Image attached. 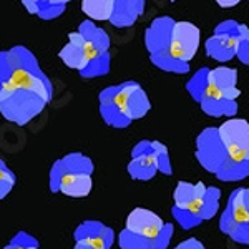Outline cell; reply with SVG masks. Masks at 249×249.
Segmentation results:
<instances>
[{
  "label": "cell",
  "mask_w": 249,
  "mask_h": 249,
  "mask_svg": "<svg viewBox=\"0 0 249 249\" xmlns=\"http://www.w3.org/2000/svg\"><path fill=\"white\" fill-rule=\"evenodd\" d=\"M9 57L10 75L0 90V113L10 123L23 126L50 103L53 85L29 48H10Z\"/></svg>",
  "instance_id": "1"
},
{
  "label": "cell",
  "mask_w": 249,
  "mask_h": 249,
  "mask_svg": "<svg viewBox=\"0 0 249 249\" xmlns=\"http://www.w3.org/2000/svg\"><path fill=\"white\" fill-rule=\"evenodd\" d=\"M171 214L184 231L201 226L214 218L221 206V190L204 183L179 181L173 193Z\"/></svg>",
  "instance_id": "2"
},
{
  "label": "cell",
  "mask_w": 249,
  "mask_h": 249,
  "mask_svg": "<svg viewBox=\"0 0 249 249\" xmlns=\"http://www.w3.org/2000/svg\"><path fill=\"white\" fill-rule=\"evenodd\" d=\"M100 115L113 128H126L150 111V98L136 82H123L100 93Z\"/></svg>",
  "instance_id": "3"
},
{
  "label": "cell",
  "mask_w": 249,
  "mask_h": 249,
  "mask_svg": "<svg viewBox=\"0 0 249 249\" xmlns=\"http://www.w3.org/2000/svg\"><path fill=\"white\" fill-rule=\"evenodd\" d=\"M196 160L208 173L224 183H236L249 178V164L231 160L218 136V128H206L196 138Z\"/></svg>",
  "instance_id": "4"
},
{
  "label": "cell",
  "mask_w": 249,
  "mask_h": 249,
  "mask_svg": "<svg viewBox=\"0 0 249 249\" xmlns=\"http://www.w3.org/2000/svg\"><path fill=\"white\" fill-rule=\"evenodd\" d=\"M219 231L239 246H249V188H238L230 195L219 216Z\"/></svg>",
  "instance_id": "5"
},
{
  "label": "cell",
  "mask_w": 249,
  "mask_h": 249,
  "mask_svg": "<svg viewBox=\"0 0 249 249\" xmlns=\"http://www.w3.org/2000/svg\"><path fill=\"white\" fill-rule=\"evenodd\" d=\"M124 228L146 241L151 249H168L175 234V226L171 223H164L156 213L144 208H135L128 214Z\"/></svg>",
  "instance_id": "6"
},
{
  "label": "cell",
  "mask_w": 249,
  "mask_h": 249,
  "mask_svg": "<svg viewBox=\"0 0 249 249\" xmlns=\"http://www.w3.org/2000/svg\"><path fill=\"white\" fill-rule=\"evenodd\" d=\"M173 23L175 20L170 17H160L153 20L148 30L144 32V45L150 52V60L155 67L164 71H173V73H184L190 70V67L179 65L170 57V35Z\"/></svg>",
  "instance_id": "7"
},
{
  "label": "cell",
  "mask_w": 249,
  "mask_h": 249,
  "mask_svg": "<svg viewBox=\"0 0 249 249\" xmlns=\"http://www.w3.org/2000/svg\"><path fill=\"white\" fill-rule=\"evenodd\" d=\"M78 32L85 38L90 50V65L80 73L83 78L103 77L110 71V37L103 29L96 27L93 20H85L78 25Z\"/></svg>",
  "instance_id": "8"
},
{
  "label": "cell",
  "mask_w": 249,
  "mask_h": 249,
  "mask_svg": "<svg viewBox=\"0 0 249 249\" xmlns=\"http://www.w3.org/2000/svg\"><path fill=\"white\" fill-rule=\"evenodd\" d=\"M186 88L196 102L199 103L201 110L206 115L221 118V116H234L238 111V103L236 100H228L214 90L208 83V68H201L198 73L188 82Z\"/></svg>",
  "instance_id": "9"
},
{
  "label": "cell",
  "mask_w": 249,
  "mask_h": 249,
  "mask_svg": "<svg viewBox=\"0 0 249 249\" xmlns=\"http://www.w3.org/2000/svg\"><path fill=\"white\" fill-rule=\"evenodd\" d=\"M218 136L232 161L249 164V123L246 120H226L218 126Z\"/></svg>",
  "instance_id": "10"
},
{
  "label": "cell",
  "mask_w": 249,
  "mask_h": 249,
  "mask_svg": "<svg viewBox=\"0 0 249 249\" xmlns=\"http://www.w3.org/2000/svg\"><path fill=\"white\" fill-rule=\"evenodd\" d=\"M201 32L191 22H175L170 35V57L176 63L188 67L199 47Z\"/></svg>",
  "instance_id": "11"
},
{
  "label": "cell",
  "mask_w": 249,
  "mask_h": 249,
  "mask_svg": "<svg viewBox=\"0 0 249 249\" xmlns=\"http://www.w3.org/2000/svg\"><path fill=\"white\" fill-rule=\"evenodd\" d=\"M241 23L234 20H228L218 25L214 37L206 42L208 57L218 60V62H228L236 55V43H238Z\"/></svg>",
  "instance_id": "12"
},
{
  "label": "cell",
  "mask_w": 249,
  "mask_h": 249,
  "mask_svg": "<svg viewBox=\"0 0 249 249\" xmlns=\"http://www.w3.org/2000/svg\"><path fill=\"white\" fill-rule=\"evenodd\" d=\"M128 173L133 179L138 181H150L158 173V161H156L155 142L143 140L136 143L131 150V161L128 164Z\"/></svg>",
  "instance_id": "13"
},
{
  "label": "cell",
  "mask_w": 249,
  "mask_h": 249,
  "mask_svg": "<svg viewBox=\"0 0 249 249\" xmlns=\"http://www.w3.org/2000/svg\"><path fill=\"white\" fill-rule=\"evenodd\" d=\"M75 243H83L90 249H111L116 241L115 231L102 221L87 219L73 232Z\"/></svg>",
  "instance_id": "14"
},
{
  "label": "cell",
  "mask_w": 249,
  "mask_h": 249,
  "mask_svg": "<svg viewBox=\"0 0 249 249\" xmlns=\"http://www.w3.org/2000/svg\"><path fill=\"white\" fill-rule=\"evenodd\" d=\"M58 57L62 58V62L65 63L68 68L71 70H77L78 73H82L85 68L90 65V50L88 45L83 38V35L80 32H71L68 35V42L67 45L60 50Z\"/></svg>",
  "instance_id": "15"
},
{
  "label": "cell",
  "mask_w": 249,
  "mask_h": 249,
  "mask_svg": "<svg viewBox=\"0 0 249 249\" xmlns=\"http://www.w3.org/2000/svg\"><path fill=\"white\" fill-rule=\"evenodd\" d=\"M93 188V178L90 173H71L60 176L57 181L50 183V191L62 193L70 198H85Z\"/></svg>",
  "instance_id": "16"
},
{
  "label": "cell",
  "mask_w": 249,
  "mask_h": 249,
  "mask_svg": "<svg viewBox=\"0 0 249 249\" xmlns=\"http://www.w3.org/2000/svg\"><path fill=\"white\" fill-rule=\"evenodd\" d=\"M93 171L95 164L88 156L83 153H70L63 156L62 160H58L57 163H53L50 170V183L57 181L63 175H71V173H90V175H93Z\"/></svg>",
  "instance_id": "17"
},
{
  "label": "cell",
  "mask_w": 249,
  "mask_h": 249,
  "mask_svg": "<svg viewBox=\"0 0 249 249\" xmlns=\"http://www.w3.org/2000/svg\"><path fill=\"white\" fill-rule=\"evenodd\" d=\"M144 10V0H115V7L108 22L113 27L126 29L133 25Z\"/></svg>",
  "instance_id": "18"
},
{
  "label": "cell",
  "mask_w": 249,
  "mask_h": 249,
  "mask_svg": "<svg viewBox=\"0 0 249 249\" xmlns=\"http://www.w3.org/2000/svg\"><path fill=\"white\" fill-rule=\"evenodd\" d=\"M236 78H238V71L226 67L208 70V83L228 100H236L241 93L236 88Z\"/></svg>",
  "instance_id": "19"
},
{
  "label": "cell",
  "mask_w": 249,
  "mask_h": 249,
  "mask_svg": "<svg viewBox=\"0 0 249 249\" xmlns=\"http://www.w3.org/2000/svg\"><path fill=\"white\" fill-rule=\"evenodd\" d=\"M115 7V0H82V12L90 20H110Z\"/></svg>",
  "instance_id": "20"
},
{
  "label": "cell",
  "mask_w": 249,
  "mask_h": 249,
  "mask_svg": "<svg viewBox=\"0 0 249 249\" xmlns=\"http://www.w3.org/2000/svg\"><path fill=\"white\" fill-rule=\"evenodd\" d=\"M68 2L71 0H38L37 15L43 20H53L65 12Z\"/></svg>",
  "instance_id": "21"
},
{
  "label": "cell",
  "mask_w": 249,
  "mask_h": 249,
  "mask_svg": "<svg viewBox=\"0 0 249 249\" xmlns=\"http://www.w3.org/2000/svg\"><path fill=\"white\" fill-rule=\"evenodd\" d=\"M118 239V246L120 249H151L150 244L146 241H143L142 238H138L133 232H130L124 228V230L120 231V234L116 236Z\"/></svg>",
  "instance_id": "22"
},
{
  "label": "cell",
  "mask_w": 249,
  "mask_h": 249,
  "mask_svg": "<svg viewBox=\"0 0 249 249\" xmlns=\"http://www.w3.org/2000/svg\"><path fill=\"white\" fill-rule=\"evenodd\" d=\"M15 181H17V178H15L14 171L0 160V199L9 196V193L14 190Z\"/></svg>",
  "instance_id": "23"
},
{
  "label": "cell",
  "mask_w": 249,
  "mask_h": 249,
  "mask_svg": "<svg viewBox=\"0 0 249 249\" xmlns=\"http://www.w3.org/2000/svg\"><path fill=\"white\" fill-rule=\"evenodd\" d=\"M155 151H156V161H158V173L170 176L173 173V166H171L170 155H168L166 146L160 142H155Z\"/></svg>",
  "instance_id": "24"
},
{
  "label": "cell",
  "mask_w": 249,
  "mask_h": 249,
  "mask_svg": "<svg viewBox=\"0 0 249 249\" xmlns=\"http://www.w3.org/2000/svg\"><path fill=\"white\" fill-rule=\"evenodd\" d=\"M236 55L243 63H249V30L246 25L239 27L238 43H236Z\"/></svg>",
  "instance_id": "25"
},
{
  "label": "cell",
  "mask_w": 249,
  "mask_h": 249,
  "mask_svg": "<svg viewBox=\"0 0 249 249\" xmlns=\"http://www.w3.org/2000/svg\"><path fill=\"white\" fill-rule=\"evenodd\" d=\"M9 75H10V57H9V50H5V52H0V90L5 85Z\"/></svg>",
  "instance_id": "26"
},
{
  "label": "cell",
  "mask_w": 249,
  "mask_h": 249,
  "mask_svg": "<svg viewBox=\"0 0 249 249\" xmlns=\"http://www.w3.org/2000/svg\"><path fill=\"white\" fill-rule=\"evenodd\" d=\"M173 249H206V248H204V244L199 239L190 238V239L183 241V243H179L178 246L173 248Z\"/></svg>",
  "instance_id": "27"
},
{
  "label": "cell",
  "mask_w": 249,
  "mask_h": 249,
  "mask_svg": "<svg viewBox=\"0 0 249 249\" xmlns=\"http://www.w3.org/2000/svg\"><path fill=\"white\" fill-rule=\"evenodd\" d=\"M23 7L27 9L29 14L37 15V7H38V0H22Z\"/></svg>",
  "instance_id": "28"
},
{
  "label": "cell",
  "mask_w": 249,
  "mask_h": 249,
  "mask_svg": "<svg viewBox=\"0 0 249 249\" xmlns=\"http://www.w3.org/2000/svg\"><path fill=\"white\" fill-rule=\"evenodd\" d=\"M216 2H218V5H219V7H224V9H230V7L238 5L241 0H216Z\"/></svg>",
  "instance_id": "29"
},
{
  "label": "cell",
  "mask_w": 249,
  "mask_h": 249,
  "mask_svg": "<svg viewBox=\"0 0 249 249\" xmlns=\"http://www.w3.org/2000/svg\"><path fill=\"white\" fill-rule=\"evenodd\" d=\"M3 249H14V248H12V244L9 243V244H7V246H5V248H3Z\"/></svg>",
  "instance_id": "30"
},
{
  "label": "cell",
  "mask_w": 249,
  "mask_h": 249,
  "mask_svg": "<svg viewBox=\"0 0 249 249\" xmlns=\"http://www.w3.org/2000/svg\"><path fill=\"white\" fill-rule=\"evenodd\" d=\"M32 249H40V248H32Z\"/></svg>",
  "instance_id": "31"
},
{
  "label": "cell",
  "mask_w": 249,
  "mask_h": 249,
  "mask_svg": "<svg viewBox=\"0 0 249 249\" xmlns=\"http://www.w3.org/2000/svg\"><path fill=\"white\" fill-rule=\"evenodd\" d=\"M171 2H175V0H171Z\"/></svg>",
  "instance_id": "32"
}]
</instances>
